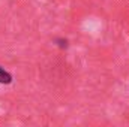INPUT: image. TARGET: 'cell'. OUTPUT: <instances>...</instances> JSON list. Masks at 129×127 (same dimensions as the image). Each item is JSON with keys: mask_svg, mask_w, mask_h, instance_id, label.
Segmentation results:
<instances>
[{"mask_svg": "<svg viewBox=\"0 0 129 127\" xmlns=\"http://www.w3.org/2000/svg\"><path fill=\"white\" fill-rule=\"evenodd\" d=\"M11 82H12V76H11V73L0 67V84H11Z\"/></svg>", "mask_w": 129, "mask_h": 127, "instance_id": "6da1fadb", "label": "cell"}]
</instances>
